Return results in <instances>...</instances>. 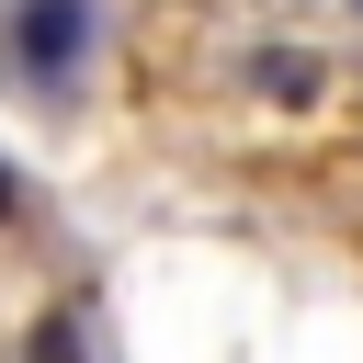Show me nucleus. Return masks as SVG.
<instances>
[{
  "instance_id": "1",
  "label": "nucleus",
  "mask_w": 363,
  "mask_h": 363,
  "mask_svg": "<svg viewBox=\"0 0 363 363\" xmlns=\"http://www.w3.org/2000/svg\"><path fill=\"white\" fill-rule=\"evenodd\" d=\"M102 57V0H0V79L23 102H79Z\"/></svg>"
},
{
  "instance_id": "4",
  "label": "nucleus",
  "mask_w": 363,
  "mask_h": 363,
  "mask_svg": "<svg viewBox=\"0 0 363 363\" xmlns=\"http://www.w3.org/2000/svg\"><path fill=\"white\" fill-rule=\"evenodd\" d=\"M0 227H11V159H0Z\"/></svg>"
},
{
  "instance_id": "2",
  "label": "nucleus",
  "mask_w": 363,
  "mask_h": 363,
  "mask_svg": "<svg viewBox=\"0 0 363 363\" xmlns=\"http://www.w3.org/2000/svg\"><path fill=\"white\" fill-rule=\"evenodd\" d=\"M250 91H272V102H318L329 68H318L306 45H261V57H250Z\"/></svg>"
},
{
  "instance_id": "3",
  "label": "nucleus",
  "mask_w": 363,
  "mask_h": 363,
  "mask_svg": "<svg viewBox=\"0 0 363 363\" xmlns=\"http://www.w3.org/2000/svg\"><path fill=\"white\" fill-rule=\"evenodd\" d=\"M23 363H79V329H68V318H34V340H23Z\"/></svg>"
}]
</instances>
